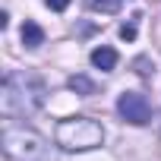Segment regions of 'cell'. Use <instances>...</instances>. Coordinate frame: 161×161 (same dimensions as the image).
Instances as JSON below:
<instances>
[{
    "label": "cell",
    "instance_id": "obj_1",
    "mask_svg": "<svg viewBox=\"0 0 161 161\" xmlns=\"http://www.w3.org/2000/svg\"><path fill=\"white\" fill-rule=\"evenodd\" d=\"M47 98V89L41 82V76L29 69H10L3 76V92H0V104H3L7 117H32L41 111Z\"/></svg>",
    "mask_w": 161,
    "mask_h": 161
},
{
    "label": "cell",
    "instance_id": "obj_2",
    "mask_svg": "<svg viewBox=\"0 0 161 161\" xmlns=\"http://www.w3.org/2000/svg\"><path fill=\"white\" fill-rule=\"evenodd\" d=\"M0 142H3V155H7L10 161H51L47 142H44L35 130H29V126L7 123Z\"/></svg>",
    "mask_w": 161,
    "mask_h": 161
},
{
    "label": "cell",
    "instance_id": "obj_3",
    "mask_svg": "<svg viewBox=\"0 0 161 161\" xmlns=\"http://www.w3.org/2000/svg\"><path fill=\"white\" fill-rule=\"evenodd\" d=\"M54 139L66 152H89V148H98L104 142V126L92 117H69V120L57 123Z\"/></svg>",
    "mask_w": 161,
    "mask_h": 161
},
{
    "label": "cell",
    "instance_id": "obj_4",
    "mask_svg": "<svg viewBox=\"0 0 161 161\" xmlns=\"http://www.w3.org/2000/svg\"><path fill=\"white\" fill-rule=\"evenodd\" d=\"M117 114L126 120V123H133V126H145V123H152V101L142 95V92H123L120 98H117Z\"/></svg>",
    "mask_w": 161,
    "mask_h": 161
},
{
    "label": "cell",
    "instance_id": "obj_5",
    "mask_svg": "<svg viewBox=\"0 0 161 161\" xmlns=\"http://www.w3.org/2000/svg\"><path fill=\"white\" fill-rule=\"evenodd\" d=\"M117 60H120V57H117V51H114V47H108V44H101V47H95V51H92V66H95V69H101V73H111V69L117 66Z\"/></svg>",
    "mask_w": 161,
    "mask_h": 161
},
{
    "label": "cell",
    "instance_id": "obj_6",
    "mask_svg": "<svg viewBox=\"0 0 161 161\" xmlns=\"http://www.w3.org/2000/svg\"><path fill=\"white\" fill-rule=\"evenodd\" d=\"M22 44H25V47H41V44H44V29H41L38 22L25 19V25H22Z\"/></svg>",
    "mask_w": 161,
    "mask_h": 161
},
{
    "label": "cell",
    "instance_id": "obj_7",
    "mask_svg": "<svg viewBox=\"0 0 161 161\" xmlns=\"http://www.w3.org/2000/svg\"><path fill=\"white\" fill-rule=\"evenodd\" d=\"M73 92H79V95H95V82L89 76H69V82H66Z\"/></svg>",
    "mask_w": 161,
    "mask_h": 161
},
{
    "label": "cell",
    "instance_id": "obj_8",
    "mask_svg": "<svg viewBox=\"0 0 161 161\" xmlns=\"http://www.w3.org/2000/svg\"><path fill=\"white\" fill-rule=\"evenodd\" d=\"M123 0H86V7L95 10V13H117Z\"/></svg>",
    "mask_w": 161,
    "mask_h": 161
},
{
    "label": "cell",
    "instance_id": "obj_9",
    "mask_svg": "<svg viewBox=\"0 0 161 161\" xmlns=\"http://www.w3.org/2000/svg\"><path fill=\"white\" fill-rule=\"evenodd\" d=\"M136 25H139V16H133L130 22H123L120 25V38L123 41H136Z\"/></svg>",
    "mask_w": 161,
    "mask_h": 161
},
{
    "label": "cell",
    "instance_id": "obj_10",
    "mask_svg": "<svg viewBox=\"0 0 161 161\" xmlns=\"http://www.w3.org/2000/svg\"><path fill=\"white\" fill-rule=\"evenodd\" d=\"M133 66H136V73H139V76H152V73H155V63H148L145 57H139Z\"/></svg>",
    "mask_w": 161,
    "mask_h": 161
},
{
    "label": "cell",
    "instance_id": "obj_11",
    "mask_svg": "<svg viewBox=\"0 0 161 161\" xmlns=\"http://www.w3.org/2000/svg\"><path fill=\"white\" fill-rule=\"evenodd\" d=\"M47 3V10H54V13H63L66 7H69V0H44Z\"/></svg>",
    "mask_w": 161,
    "mask_h": 161
}]
</instances>
